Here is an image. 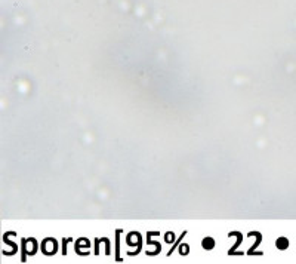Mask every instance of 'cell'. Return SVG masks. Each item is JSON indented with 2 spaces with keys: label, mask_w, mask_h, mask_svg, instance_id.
Segmentation results:
<instances>
[{
  "label": "cell",
  "mask_w": 296,
  "mask_h": 264,
  "mask_svg": "<svg viewBox=\"0 0 296 264\" xmlns=\"http://www.w3.org/2000/svg\"><path fill=\"white\" fill-rule=\"evenodd\" d=\"M203 248L204 249H213V246H215V241H213L212 237H206L204 241H203Z\"/></svg>",
  "instance_id": "cell-1"
},
{
  "label": "cell",
  "mask_w": 296,
  "mask_h": 264,
  "mask_svg": "<svg viewBox=\"0 0 296 264\" xmlns=\"http://www.w3.org/2000/svg\"><path fill=\"white\" fill-rule=\"evenodd\" d=\"M287 245L289 243H287V241H286L284 237H280L278 241H277V248L278 249H284V248H287Z\"/></svg>",
  "instance_id": "cell-2"
}]
</instances>
